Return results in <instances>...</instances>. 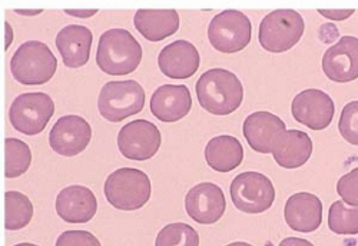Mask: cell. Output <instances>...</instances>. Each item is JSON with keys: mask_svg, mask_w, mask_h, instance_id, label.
<instances>
[{"mask_svg": "<svg viewBox=\"0 0 358 246\" xmlns=\"http://www.w3.org/2000/svg\"><path fill=\"white\" fill-rule=\"evenodd\" d=\"M195 89L201 108L217 116L231 115L244 101V86L240 78L222 68L202 73Z\"/></svg>", "mask_w": 358, "mask_h": 246, "instance_id": "1", "label": "cell"}, {"mask_svg": "<svg viewBox=\"0 0 358 246\" xmlns=\"http://www.w3.org/2000/svg\"><path fill=\"white\" fill-rule=\"evenodd\" d=\"M142 46L127 29H109L99 38L96 64L109 76H125L138 69Z\"/></svg>", "mask_w": 358, "mask_h": 246, "instance_id": "2", "label": "cell"}, {"mask_svg": "<svg viewBox=\"0 0 358 246\" xmlns=\"http://www.w3.org/2000/svg\"><path fill=\"white\" fill-rule=\"evenodd\" d=\"M103 192L113 208L132 212L143 208L151 199L152 183L139 169L121 168L106 178Z\"/></svg>", "mask_w": 358, "mask_h": 246, "instance_id": "3", "label": "cell"}, {"mask_svg": "<svg viewBox=\"0 0 358 246\" xmlns=\"http://www.w3.org/2000/svg\"><path fill=\"white\" fill-rule=\"evenodd\" d=\"M57 69V59L50 48L39 41H29L17 48L10 71L19 83L24 86H41L48 83Z\"/></svg>", "mask_w": 358, "mask_h": 246, "instance_id": "4", "label": "cell"}, {"mask_svg": "<svg viewBox=\"0 0 358 246\" xmlns=\"http://www.w3.org/2000/svg\"><path fill=\"white\" fill-rule=\"evenodd\" d=\"M304 29V19L296 10L278 9L261 20L258 41L266 52L282 53L301 41Z\"/></svg>", "mask_w": 358, "mask_h": 246, "instance_id": "5", "label": "cell"}, {"mask_svg": "<svg viewBox=\"0 0 358 246\" xmlns=\"http://www.w3.org/2000/svg\"><path fill=\"white\" fill-rule=\"evenodd\" d=\"M145 90L136 80L108 82L99 94L98 109L108 122H121L145 106Z\"/></svg>", "mask_w": 358, "mask_h": 246, "instance_id": "6", "label": "cell"}, {"mask_svg": "<svg viewBox=\"0 0 358 246\" xmlns=\"http://www.w3.org/2000/svg\"><path fill=\"white\" fill-rule=\"evenodd\" d=\"M234 206L244 213H262L275 201V189L270 178L259 172L236 175L229 187Z\"/></svg>", "mask_w": 358, "mask_h": 246, "instance_id": "7", "label": "cell"}, {"mask_svg": "<svg viewBox=\"0 0 358 246\" xmlns=\"http://www.w3.org/2000/svg\"><path fill=\"white\" fill-rule=\"evenodd\" d=\"M252 35V24L247 15L240 10H224L213 17L208 27V39L214 49L222 53L244 50Z\"/></svg>", "mask_w": 358, "mask_h": 246, "instance_id": "8", "label": "cell"}, {"mask_svg": "<svg viewBox=\"0 0 358 246\" xmlns=\"http://www.w3.org/2000/svg\"><path fill=\"white\" fill-rule=\"evenodd\" d=\"M53 113V99L42 92H36L15 98L9 109V119L17 132L26 136H35L43 132Z\"/></svg>", "mask_w": 358, "mask_h": 246, "instance_id": "9", "label": "cell"}, {"mask_svg": "<svg viewBox=\"0 0 358 246\" xmlns=\"http://www.w3.org/2000/svg\"><path fill=\"white\" fill-rule=\"evenodd\" d=\"M162 136L155 123L138 119L132 120L119 131L117 149L127 159L148 161L157 155Z\"/></svg>", "mask_w": 358, "mask_h": 246, "instance_id": "10", "label": "cell"}, {"mask_svg": "<svg viewBox=\"0 0 358 246\" xmlns=\"http://www.w3.org/2000/svg\"><path fill=\"white\" fill-rule=\"evenodd\" d=\"M294 119L313 131H324L331 125L336 105L331 96L320 89H306L298 94L291 105Z\"/></svg>", "mask_w": 358, "mask_h": 246, "instance_id": "11", "label": "cell"}, {"mask_svg": "<svg viewBox=\"0 0 358 246\" xmlns=\"http://www.w3.org/2000/svg\"><path fill=\"white\" fill-rule=\"evenodd\" d=\"M92 139L89 122L78 115L59 117L49 133V145L61 157H76L82 153Z\"/></svg>", "mask_w": 358, "mask_h": 246, "instance_id": "12", "label": "cell"}, {"mask_svg": "<svg viewBox=\"0 0 358 246\" xmlns=\"http://www.w3.org/2000/svg\"><path fill=\"white\" fill-rule=\"evenodd\" d=\"M185 209L188 217L201 225L217 224L227 209L225 195L215 183H198L187 194Z\"/></svg>", "mask_w": 358, "mask_h": 246, "instance_id": "13", "label": "cell"}, {"mask_svg": "<svg viewBox=\"0 0 358 246\" xmlns=\"http://www.w3.org/2000/svg\"><path fill=\"white\" fill-rule=\"evenodd\" d=\"M324 75L337 83L358 79V38L343 36L322 56Z\"/></svg>", "mask_w": 358, "mask_h": 246, "instance_id": "14", "label": "cell"}, {"mask_svg": "<svg viewBox=\"0 0 358 246\" xmlns=\"http://www.w3.org/2000/svg\"><path fill=\"white\" fill-rule=\"evenodd\" d=\"M98 210L95 194L80 184H72L61 191L56 198V212L66 224H87Z\"/></svg>", "mask_w": 358, "mask_h": 246, "instance_id": "15", "label": "cell"}, {"mask_svg": "<svg viewBox=\"0 0 358 246\" xmlns=\"http://www.w3.org/2000/svg\"><path fill=\"white\" fill-rule=\"evenodd\" d=\"M201 64L198 49L188 41H175L165 46L159 56L161 72L171 79H188L194 76Z\"/></svg>", "mask_w": 358, "mask_h": 246, "instance_id": "16", "label": "cell"}, {"mask_svg": "<svg viewBox=\"0 0 358 246\" xmlns=\"http://www.w3.org/2000/svg\"><path fill=\"white\" fill-rule=\"evenodd\" d=\"M314 145L308 133L291 129L277 135L271 147V155L278 166L285 169H296L310 161Z\"/></svg>", "mask_w": 358, "mask_h": 246, "instance_id": "17", "label": "cell"}, {"mask_svg": "<svg viewBox=\"0 0 358 246\" xmlns=\"http://www.w3.org/2000/svg\"><path fill=\"white\" fill-rule=\"evenodd\" d=\"M192 108L191 92L184 85L159 86L151 98L152 115L165 123L184 119Z\"/></svg>", "mask_w": 358, "mask_h": 246, "instance_id": "18", "label": "cell"}, {"mask_svg": "<svg viewBox=\"0 0 358 246\" xmlns=\"http://www.w3.org/2000/svg\"><path fill=\"white\" fill-rule=\"evenodd\" d=\"M284 217L292 231L314 232L322 224V202L310 192L294 194L285 203Z\"/></svg>", "mask_w": 358, "mask_h": 246, "instance_id": "19", "label": "cell"}, {"mask_svg": "<svg viewBox=\"0 0 358 246\" xmlns=\"http://www.w3.org/2000/svg\"><path fill=\"white\" fill-rule=\"evenodd\" d=\"M55 42L57 50L61 52L65 66L78 69L87 64L94 35L86 26L69 24L61 29Z\"/></svg>", "mask_w": 358, "mask_h": 246, "instance_id": "20", "label": "cell"}, {"mask_svg": "<svg viewBox=\"0 0 358 246\" xmlns=\"http://www.w3.org/2000/svg\"><path fill=\"white\" fill-rule=\"evenodd\" d=\"M284 131H287L284 120L270 112L251 113L243 125V133L247 143L251 149L262 155L271 153L274 139Z\"/></svg>", "mask_w": 358, "mask_h": 246, "instance_id": "21", "label": "cell"}, {"mask_svg": "<svg viewBox=\"0 0 358 246\" xmlns=\"http://www.w3.org/2000/svg\"><path fill=\"white\" fill-rule=\"evenodd\" d=\"M134 24L149 42H161L179 29V15L172 9H141L135 13Z\"/></svg>", "mask_w": 358, "mask_h": 246, "instance_id": "22", "label": "cell"}, {"mask_svg": "<svg viewBox=\"0 0 358 246\" xmlns=\"http://www.w3.org/2000/svg\"><path fill=\"white\" fill-rule=\"evenodd\" d=\"M205 161L217 172H231L244 161L243 143L229 135L215 136L205 146Z\"/></svg>", "mask_w": 358, "mask_h": 246, "instance_id": "23", "label": "cell"}, {"mask_svg": "<svg viewBox=\"0 0 358 246\" xmlns=\"http://www.w3.org/2000/svg\"><path fill=\"white\" fill-rule=\"evenodd\" d=\"M34 218V205L24 194L8 191L5 194V228L20 231L31 224Z\"/></svg>", "mask_w": 358, "mask_h": 246, "instance_id": "24", "label": "cell"}, {"mask_svg": "<svg viewBox=\"0 0 358 246\" xmlns=\"http://www.w3.org/2000/svg\"><path fill=\"white\" fill-rule=\"evenodd\" d=\"M32 164V152L27 143L8 138L5 140V176L15 179L27 172Z\"/></svg>", "mask_w": 358, "mask_h": 246, "instance_id": "25", "label": "cell"}, {"mask_svg": "<svg viewBox=\"0 0 358 246\" xmlns=\"http://www.w3.org/2000/svg\"><path fill=\"white\" fill-rule=\"evenodd\" d=\"M328 228L336 235H358V206L336 201L328 210Z\"/></svg>", "mask_w": 358, "mask_h": 246, "instance_id": "26", "label": "cell"}, {"mask_svg": "<svg viewBox=\"0 0 358 246\" xmlns=\"http://www.w3.org/2000/svg\"><path fill=\"white\" fill-rule=\"evenodd\" d=\"M155 246H199V235L188 224H169L159 231Z\"/></svg>", "mask_w": 358, "mask_h": 246, "instance_id": "27", "label": "cell"}, {"mask_svg": "<svg viewBox=\"0 0 358 246\" xmlns=\"http://www.w3.org/2000/svg\"><path fill=\"white\" fill-rule=\"evenodd\" d=\"M338 131L348 143L358 146V101H352L343 108Z\"/></svg>", "mask_w": 358, "mask_h": 246, "instance_id": "28", "label": "cell"}, {"mask_svg": "<svg viewBox=\"0 0 358 246\" xmlns=\"http://www.w3.org/2000/svg\"><path fill=\"white\" fill-rule=\"evenodd\" d=\"M337 194L350 206H358V168L340 178L337 182Z\"/></svg>", "mask_w": 358, "mask_h": 246, "instance_id": "29", "label": "cell"}, {"mask_svg": "<svg viewBox=\"0 0 358 246\" xmlns=\"http://www.w3.org/2000/svg\"><path fill=\"white\" fill-rule=\"evenodd\" d=\"M55 246H102L95 235L87 231H65Z\"/></svg>", "mask_w": 358, "mask_h": 246, "instance_id": "30", "label": "cell"}, {"mask_svg": "<svg viewBox=\"0 0 358 246\" xmlns=\"http://www.w3.org/2000/svg\"><path fill=\"white\" fill-rule=\"evenodd\" d=\"M318 13L327 19L330 20H336V22H340V20H345L348 19L350 16L354 15V10L352 9H345V10H340V9H320Z\"/></svg>", "mask_w": 358, "mask_h": 246, "instance_id": "31", "label": "cell"}, {"mask_svg": "<svg viewBox=\"0 0 358 246\" xmlns=\"http://www.w3.org/2000/svg\"><path fill=\"white\" fill-rule=\"evenodd\" d=\"M278 246H314V245L307 239L291 236V238H285L284 240H281V243Z\"/></svg>", "mask_w": 358, "mask_h": 246, "instance_id": "32", "label": "cell"}, {"mask_svg": "<svg viewBox=\"0 0 358 246\" xmlns=\"http://www.w3.org/2000/svg\"><path fill=\"white\" fill-rule=\"evenodd\" d=\"M65 13L73 16V17H79V19H86V17H91L94 15L98 13L96 9H72V10H65Z\"/></svg>", "mask_w": 358, "mask_h": 246, "instance_id": "33", "label": "cell"}, {"mask_svg": "<svg viewBox=\"0 0 358 246\" xmlns=\"http://www.w3.org/2000/svg\"><path fill=\"white\" fill-rule=\"evenodd\" d=\"M5 26H6V49L10 46V43H12V27H10V24L6 22L5 23Z\"/></svg>", "mask_w": 358, "mask_h": 246, "instance_id": "34", "label": "cell"}, {"mask_svg": "<svg viewBox=\"0 0 358 246\" xmlns=\"http://www.w3.org/2000/svg\"><path fill=\"white\" fill-rule=\"evenodd\" d=\"M227 246H252V245H250L247 242H232V243H229Z\"/></svg>", "mask_w": 358, "mask_h": 246, "instance_id": "35", "label": "cell"}, {"mask_svg": "<svg viewBox=\"0 0 358 246\" xmlns=\"http://www.w3.org/2000/svg\"><path fill=\"white\" fill-rule=\"evenodd\" d=\"M17 13H20V15H38V13H41V10H34V12H29V10H26V12L17 10Z\"/></svg>", "mask_w": 358, "mask_h": 246, "instance_id": "36", "label": "cell"}, {"mask_svg": "<svg viewBox=\"0 0 358 246\" xmlns=\"http://www.w3.org/2000/svg\"><path fill=\"white\" fill-rule=\"evenodd\" d=\"M15 246H38V245H35V243H27V242H24V243H17V245H15Z\"/></svg>", "mask_w": 358, "mask_h": 246, "instance_id": "37", "label": "cell"}]
</instances>
